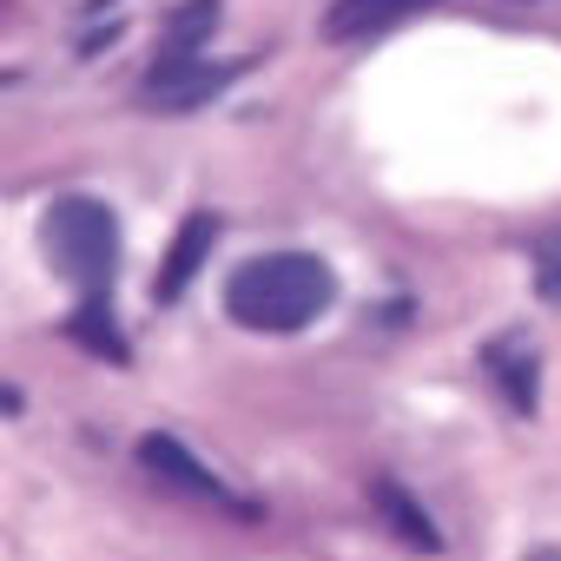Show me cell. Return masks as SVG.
Wrapping results in <instances>:
<instances>
[{
  "instance_id": "6da1fadb",
  "label": "cell",
  "mask_w": 561,
  "mask_h": 561,
  "mask_svg": "<svg viewBox=\"0 0 561 561\" xmlns=\"http://www.w3.org/2000/svg\"><path fill=\"white\" fill-rule=\"evenodd\" d=\"M324 305H331V271H324V257H311V251H271V257H251V264L231 271V285H225L231 324L264 331V337H277V331H305Z\"/></svg>"
},
{
  "instance_id": "7a4b0ae2",
  "label": "cell",
  "mask_w": 561,
  "mask_h": 561,
  "mask_svg": "<svg viewBox=\"0 0 561 561\" xmlns=\"http://www.w3.org/2000/svg\"><path fill=\"white\" fill-rule=\"evenodd\" d=\"M47 257L100 298L106 277H113V257H119V225H113V211H106L100 198H60V205L47 211Z\"/></svg>"
},
{
  "instance_id": "3957f363",
  "label": "cell",
  "mask_w": 561,
  "mask_h": 561,
  "mask_svg": "<svg viewBox=\"0 0 561 561\" xmlns=\"http://www.w3.org/2000/svg\"><path fill=\"white\" fill-rule=\"evenodd\" d=\"M211 244H218V218L211 211H192L185 225H179V238L165 244V264H159V285H152V298L159 305H172L192 277H198V264L211 257Z\"/></svg>"
},
{
  "instance_id": "277c9868",
  "label": "cell",
  "mask_w": 561,
  "mask_h": 561,
  "mask_svg": "<svg viewBox=\"0 0 561 561\" xmlns=\"http://www.w3.org/2000/svg\"><path fill=\"white\" fill-rule=\"evenodd\" d=\"M238 67H198V60H179V67H152L146 80V106H165V113H185V106H205Z\"/></svg>"
},
{
  "instance_id": "5b68a950",
  "label": "cell",
  "mask_w": 561,
  "mask_h": 561,
  "mask_svg": "<svg viewBox=\"0 0 561 561\" xmlns=\"http://www.w3.org/2000/svg\"><path fill=\"white\" fill-rule=\"evenodd\" d=\"M139 462H146V469H152L159 482L185 489V495H205V502L218 495V482L205 476V462H198V456H192V449H185L179 436H146V443H139Z\"/></svg>"
},
{
  "instance_id": "8992f818",
  "label": "cell",
  "mask_w": 561,
  "mask_h": 561,
  "mask_svg": "<svg viewBox=\"0 0 561 561\" xmlns=\"http://www.w3.org/2000/svg\"><path fill=\"white\" fill-rule=\"evenodd\" d=\"M370 502H377V515L403 535V541H416V548H443V535H436V522L416 508V495L403 489V482H390V476H377L370 482Z\"/></svg>"
},
{
  "instance_id": "52a82bcc",
  "label": "cell",
  "mask_w": 561,
  "mask_h": 561,
  "mask_svg": "<svg viewBox=\"0 0 561 561\" xmlns=\"http://www.w3.org/2000/svg\"><path fill=\"white\" fill-rule=\"evenodd\" d=\"M73 344H87L93 357H106V364H126L133 351H126V337L113 331V311H106V298H93L80 318H73Z\"/></svg>"
},
{
  "instance_id": "ba28073f",
  "label": "cell",
  "mask_w": 561,
  "mask_h": 561,
  "mask_svg": "<svg viewBox=\"0 0 561 561\" xmlns=\"http://www.w3.org/2000/svg\"><path fill=\"white\" fill-rule=\"evenodd\" d=\"M489 370H495V383L508 390V403L528 416V410H535V364H528L522 351H502V357H489Z\"/></svg>"
},
{
  "instance_id": "9c48e42d",
  "label": "cell",
  "mask_w": 561,
  "mask_h": 561,
  "mask_svg": "<svg viewBox=\"0 0 561 561\" xmlns=\"http://www.w3.org/2000/svg\"><path fill=\"white\" fill-rule=\"evenodd\" d=\"M403 8H416V0H344V8L331 14V34H364L377 21H397Z\"/></svg>"
},
{
  "instance_id": "30bf717a",
  "label": "cell",
  "mask_w": 561,
  "mask_h": 561,
  "mask_svg": "<svg viewBox=\"0 0 561 561\" xmlns=\"http://www.w3.org/2000/svg\"><path fill=\"white\" fill-rule=\"evenodd\" d=\"M541 298L561 305V257H541Z\"/></svg>"
}]
</instances>
